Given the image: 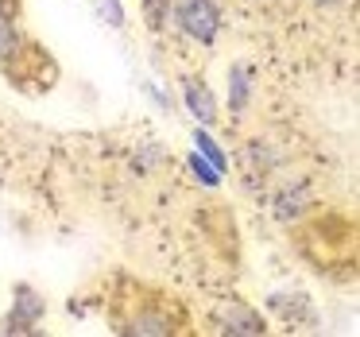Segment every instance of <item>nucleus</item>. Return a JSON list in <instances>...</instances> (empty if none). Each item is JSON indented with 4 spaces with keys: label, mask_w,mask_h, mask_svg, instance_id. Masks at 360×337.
<instances>
[{
    "label": "nucleus",
    "mask_w": 360,
    "mask_h": 337,
    "mask_svg": "<svg viewBox=\"0 0 360 337\" xmlns=\"http://www.w3.org/2000/svg\"><path fill=\"white\" fill-rule=\"evenodd\" d=\"M94 16L101 20L105 27L120 32L128 24V12H124V0H94Z\"/></svg>",
    "instance_id": "10"
},
{
    "label": "nucleus",
    "mask_w": 360,
    "mask_h": 337,
    "mask_svg": "<svg viewBox=\"0 0 360 337\" xmlns=\"http://www.w3.org/2000/svg\"><path fill=\"white\" fill-rule=\"evenodd\" d=\"M318 8H333V4H345V0H314Z\"/></svg>",
    "instance_id": "12"
},
{
    "label": "nucleus",
    "mask_w": 360,
    "mask_h": 337,
    "mask_svg": "<svg viewBox=\"0 0 360 337\" xmlns=\"http://www.w3.org/2000/svg\"><path fill=\"white\" fill-rule=\"evenodd\" d=\"M186 171H190V179H194V182H202L205 190L221 186V179H225V174H221V171H217V167H213L205 155H198V151H190V159H186Z\"/></svg>",
    "instance_id": "9"
},
{
    "label": "nucleus",
    "mask_w": 360,
    "mask_h": 337,
    "mask_svg": "<svg viewBox=\"0 0 360 337\" xmlns=\"http://www.w3.org/2000/svg\"><path fill=\"white\" fill-rule=\"evenodd\" d=\"M217 326H221V333H233V337L267 333L264 318H259L252 306H244V303H225V306H221V310H217Z\"/></svg>",
    "instance_id": "4"
},
{
    "label": "nucleus",
    "mask_w": 360,
    "mask_h": 337,
    "mask_svg": "<svg viewBox=\"0 0 360 337\" xmlns=\"http://www.w3.org/2000/svg\"><path fill=\"white\" fill-rule=\"evenodd\" d=\"M0 16H12V0H0Z\"/></svg>",
    "instance_id": "13"
},
{
    "label": "nucleus",
    "mask_w": 360,
    "mask_h": 337,
    "mask_svg": "<svg viewBox=\"0 0 360 337\" xmlns=\"http://www.w3.org/2000/svg\"><path fill=\"white\" fill-rule=\"evenodd\" d=\"M306 202H310V190H306V186H290V190H283V194L275 198V217H283V221L298 217V213L306 210Z\"/></svg>",
    "instance_id": "8"
},
{
    "label": "nucleus",
    "mask_w": 360,
    "mask_h": 337,
    "mask_svg": "<svg viewBox=\"0 0 360 337\" xmlns=\"http://www.w3.org/2000/svg\"><path fill=\"white\" fill-rule=\"evenodd\" d=\"M171 24L179 27L186 39L202 43V47H213L221 35V8L213 0H174Z\"/></svg>",
    "instance_id": "1"
},
{
    "label": "nucleus",
    "mask_w": 360,
    "mask_h": 337,
    "mask_svg": "<svg viewBox=\"0 0 360 337\" xmlns=\"http://www.w3.org/2000/svg\"><path fill=\"white\" fill-rule=\"evenodd\" d=\"M24 55H27L24 32L16 27L12 16H0V70H16Z\"/></svg>",
    "instance_id": "5"
},
{
    "label": "nucleus",
    "mask_w": 360,
    "mask_h": 337,
    "mask_svg": "<svg viewBox=\"0 0 360 337\" xmlns=\"http://www.w3.org/2000/svg\"><path fill=\"white\" fill-rule=\"evenodd\" d=\"M43 310H47V303H43L39 291L27 287V283H20L8 318L0 322V333H35V326L43 322Z\"/></svg>",
    "instance_id": "2"
},
{
    "label": "nucleus",
    "mask_w": 360,
    "mask_h": 337,
    "mask_svg": "<svg viewBox=\"0 0 360 337\" xmlns=\"http://www.w3.org/2000/svg\"><path fill=\"white\" fill-rule=\"evenodd\" d=\"M190 144H194V151H198V155H205V159H210V163L217 167L221 174L229 171V155H225V148H221V144L210 136V128H202V125H198V128H194V140H190Z\"/></svg>",
    "instance_id": "7"
},
{
    "label": "nucleus",
    "mask_w": 360,
    "mask_h": 337,
    "mask_svg": "<svg viewBox=\"0 0 360 337\" xmlns=\"http://www.w3.org/2000/svg\"><path fill=\"white\" fill-rule=\"evenodd\" d=\"M256 74H252V66L236 63L233 70H229V113L233 117H244L248 113V101H252V86H256Z\"/></svg>",
    "instance_id": "6"
},
{
    "label": "nucleus",
    "mask_w": 360,
    "mask_h": 337,
    "mask_svg": "<svg viewBox=\"0 0 360 337\" xmlns=\"http://www.w3.org/2000/svg\"><path fill=\"white\" fill-rule=\"evenodd\" d=\"M182 101H186L190 117H194L202 128H213L221 120V105H217L213 89L205 86L202 78H186V82H182Z\"/></svg>",
    "instance_id": "3"
},
{
    "label": "nucleus",
    "mask_w": 360,
    "mask_h": 337,
    "mask_svg": "<svg viewBox=\"0 0 360 337\" xmlns=\"http://www.w3.org/2000/svg\"><path fill=\"white\" fill-rule=\"evenodd\" d=\"M171 12H174V0H143V20H148L151 32H163L171 24Z\"/></svg>",
    "instance_id": "11"
}]
</instances>
